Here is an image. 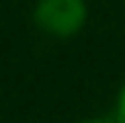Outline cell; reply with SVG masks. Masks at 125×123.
<instances>
[{
  "label": "cell",
  "mask_w": 125,
  "mask_h": 123,
  "mask_svg": "<svg viewBox=\"0 0 125 123\" xmlns=\"http://www.w3.org/2000/svg\"><path fill=\"white\" fill-rule=\"evenodd\" d=\"M80 123H117V118H88V121H80Z\"/></svg>",
  "instance_id": "3957f363"
},
{
  "label": "cell",
  "mask_w": 125,
  "mask_h": 123,
  "mask_svg": "<svg viewBox=\"0 0 125 123\" xmlns=\"http://www.w3.org/2000/svg\"><path fill=\"white\" fill-rule=\"evenodd\" d=\"M117 123H125V88H123V94H120V99H117Z\"/></svg>",
  "instance_id": "7a4b0ae2"
},
{
  "label": "cell",
  "mask_w": 125,
  "mask_h": 123,
  "mask_svg": "<svg viewBox=\"0 0 125 123\" xmlns=\"http://www.w3.org/2000/svg\"><path fill=\"white\" fill-rule=\"evenodd\" d=\"M85 3L83 0H40L35 8V22L40 29L51 35H75L80 27L85 24Z\"/></svg>",
  "instance_id": "6da1fadb"
}]
</instances>
